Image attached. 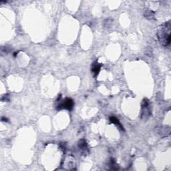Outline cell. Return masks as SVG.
Here are the masks:
<instances>
[{
    "instance_id": "cell-1",
    "label": "cell",
    "mask_w": 171,
    "mask_h": 171,
    "mask_svg": "<svg viewBox=\"0 0 171 171\" xmlns=\"http://www.w3.org/2000/svg\"><path fill=\"white\" fill-rule=\"evenodd\" d=\"M157 37L158 41L163 46H169L170 43V22H168L158 28Z\"/></svg>"
},
{
    "instance_id": "cell-2",
    "label": "cell",
    "mask_w": 171,
    "mask_h": 171,
    "mask_svg": "<svg viewBox=\"0 0 171 171\" xmlns=\"http://www.w3.org/2000/svg\"><path fill=\"white\" fill-rule=\"evenodd\" d=\"M74 106V101L72 99L69 98H66L64 100H63L58 105H57V108L58 109H67L70 111L73 108Z\"/></svg>"
},
{
    "instance_id": "cell-3",
    "label": "cell",
    "mask_w": 171,
    "mask_h": 171,
    "mask_svg": "<svg viewBox=\"0 0 171 171\" xmlns=\"http://www.w3.org/2000/svg\"><path fill=\"white\" fill-rule=\"evenodd\" d=\"M149 101L147 99H144L142 104V114H143V117L149 116L150 115V111L149 107Z\"/></svg>"
},
{
    "instance_id": "cell-4",
    "label": "cell",
    "mask_w": 171,
    "mask_h": 171,
    "mask_svg": "<svg viewBox=\"0 0 171 171\" xmlns=\"http://www.w3.org/2000/svg\"><path fill=\"white\" fill-rule=\"evenodd\" d=\"M101 67H102V64H101V63H99L98 62H95L94 63H92V71L94 73L95 76H97V75L100 72Z\"/></svg>"
},
{
    "instance_id": "cell-5",
    "label": "cell",
    "mask_w": 171,
    "mask_h": 171,
    "mask_svg": "<svg viewBox=\"0 0 171 171\" xmlns=\"http://www.w3.org/2000/svg\"><path fill=\"white\" fill-rule=\"evenodd\" d=\"M110 121H111V122H112V123H113V124H116L117 126H118L119 127H120L122 130H123L122 126H121V124H120V122L118 121V120L117 118H116V117H114V116L111 117V118H110Z\"/></svg>"
},
{
    "instance_id": "cell-6",
    "label": "cell",
    "mask_w": 171,
    "mask_h": 171,
    "mask_svg": "<svg viewBox=\"0 0 171 171\" xmlns=\"http://www.w3.org/2000/svg\"><path fill=\"white\" fill-rule=\"evenodd\" d=\"M79 146L80 149H82L83 150H85L86 149H87V145H86V141L84 140H82L81 141H80Z\"/></svg>"
}]
</instances>
